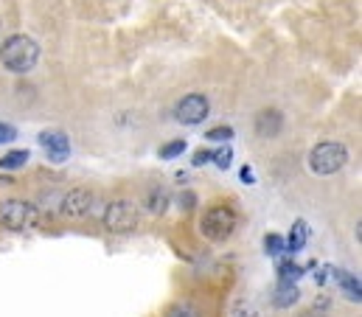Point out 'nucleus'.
Returning <instances> with one entry per match:
<instances>
[{"instance_id": "aec40b11", "label": "nucleus", "mask_w": 362, "mask_h": 317, "mask_svg": "<svg viewBox=\"0 0 362 317\" xmlns=\"http://www.w3.org/2000/svg\"><path fill=\"white\" fill-rule=\"evenodd\" d=\"M14 127L11 124H0V144H8V141H14Z\"/></svg>"}, {"instance_id": "a211bd4d", "label": "nucleus", "mask_w": 362, "mask_h": 317, "mask_svg": "<svg viewBox=\"0 0 362 317\" xmlns=\"http://www.w3.org/2000/svg\"><path fill=\"white\" fill-rule=\"evenodd\" d=\"M182 149H185V141H172V144H166V146L160 149V158H163V160L177 158Z\"/></svg>"}, {"instance_id": "1a4fd4ad", "label": "nucleus", "mask_w": 362, "mask_h": 317, "mask_svg": "<svg viewBox=\"0 0 362 317\" xmlns=\"http://www.w3.org/2000/svg\"><path fill=\"white\" fill-rule=\"evenodd\" d=\"M284 129V115L278 113V110H262L259 115H256V132L262 135V138H272V135H278Z\"/></svg>"}, {"instance_id": "6e6552de", "label": "nucleus", "mask_w": 362, "mask_h": 317, "mask_svg": "<svg viewBox=\"0 0 362 317\" xmlns=\"http://www.w3.org/2000/svg\"><path fill=\"white\" fill-rule=\"evenodd\" d=\"M40 146L48 152V158L57 160V163L71 155V141H68V135H65V132H57V129L42 132V135H40Z\"/></svg>"}, {"instance_id": "9b49d317", "label": "nucleus", "mask_w": 362, "mask_h": 317, "mask_svg": "<svg viewBox=\"0 0 362 317\" xmlns=\"http://www.w3.org/2000/svg\"><path fill=\"white\" fill-rule=\"evenodd\" d=\"M332 278H337L340 287L346 289V295L360 304V278H354V275H349V272H340V270H332Z\"/></svg>"}, {"instance_id": "39448f33", "label": "nucleus", "mask_w": 362, "mask_h": 317, "mask_svg": "<svg viewBox=\"0 0 362 317\" xmlns=\"http://www.w3.org/2000/svg\"><path fill=\"white\" fill-rule=\"evenodd\" d=\"M138 208H135V202H129V200H115V202H110L107 205V211H104V228L110 231V234H118V236H124V234H132L135 228H138Z\"/></svg>"}, {"instance_id": "6ab92c4d", "label": "nucleus", "mask_w": 362, "mask_h": 317, "mask_svg": "<svg viewBox=\"0 0 362 317\" xmlns=\"http://www.w3.org/2000/svg\"><path fill=\"white\" fill-rule=\"evenodd\" d=\"M230 135H233V129H230V127H216V129H211V132H208V138H211V141H228Z\"/></svg>"}, {"instance_id": "f257e3e1", "label": "nucleus", "mask_w": 362, "mask_h": 317, "mask_svg": "<svg viewBox=\"0 0 362 317\" xmlns=\"http://www.w3.org/2000/svg\"><path fill=\"white\" fill-rule=\"evenodd\" d=\"M37 59H40V45L31 37H25V34H14V37H8L0 45V62H3V68L14 71V74L31 71L37 65Z\"/></svg>"}, {"instance_id": "5701e85b", "label": "nucleus", "mask_w": 362, "mask_h": 317, "mask_svg": "<svg viewBox=\"0 0 362 317\" xmlns=\"http://www.w3.org/2000/svg\"><path fill=\"white\" fill-rule=\"evenodd\" d=\"M298 317H326L323 312H317V309H312V312H303V315H298Z\"/></svg>"}, {"instance_id": "423d86ee", "label": "nucleus", "mask_w": 362, "mask_h": 317, "mask_svg": "<svg viewBox=\"0 0 362 317\" xmlns=\"http://www.w3.org/2000/svg\"><path fill=\"white\" fill-rule=\"evenodd\" d=\"M208 98L205 96H199V93H191V96H185L180 104H177V110H175V115H177V121L180 124H199V121H205L208 118Z\"/></svg>"}, {"instance_id": "0eeeda50", "label": "nucleus", "mask_w": 362, "mask_h": 317, "mask_svg": "<svg viewBox=\"0 0 362 317\" xmlns=\"http://www.w3.org/2000/svg\"><path fill=\"white\" fill-rule=\"evenodd\" d=\"M93 208V191L90 188H71L62 197V214L71 219H82L88 217Z\"/></svg>"}, {"instance_id": "4be33fe9", "label": "nucleus", "mask_w": 362, "mask_h": 317, "mask_svg": "<svg viewBox=\"0 0 362 317\" xmlns=\"http://www.w3.org/2000/svg\"><path fill=\"white\" fill-rule=\"evenodd\" d=\"M242 180L253 183V168H250V166H242Z\"/></svg>"}, {"instance_id": "f8f14e48", "label": "nucleus", "mask_w": 362, "mask_h": 317, "mask_svg": "<svg viewBox=\"0 0 362 317\" xmlns=\"http://www.w3.org/2000/svg\"><path fill=\"white\" fill-rule=\"evenodd\" d=\"M272 301H275V306H292V304L298 301V289H295V284H278Z\"/></svg>"}, {"instance_id": "412c9836", "label": "nucleus", "mask_w": 362, "mask_h": 317, "mask_svg": "<svg viewBox=\"0 0 362 317\" xmlns=\"http://www.w3.org/2000/svg\"><path fill=\"white\" fill-rule=\"evenodd\" d=\"M211 160V149H199L197 155H194V166H202V163H208Z\"/></svg>"}, {"instance_id": "ddd939ff", "label": "nucleus", "mask_w": 362, "mask_h": 317, "mask_svg": "<svg viewBox=\"0 0 362 317\" xmlns=\"http://www.w3.org/2000/svg\"><path fill=\"white\" fill-rule=\"evenodd\" d=\"M300 267L295 264V261H286V258H281V264H278V278H281V284H295L298 278H300Z\"/></svg>"}, {"instance_id": "20e7f679", "label": "nucleus", "mask_w": 362, "mask_h": 317, "mask_svg": "<svg viewBox=\"0 0 362 317\" xmlns=\"http://www.w3.org/2000/svg\"><path fill=\"white\" fill-rule=\"evenodd\" d=\"M346 146L343 144H334V141H323L317 144L312 152H309V168L317 174V177H329L334 171H340L346 166Z\"/></svg>"}, {"instance_id": "f3484780", "label": "nucleus", "mask_w": 362, "mask_h": 317, "mask_svg": "<svg viewBox=\"0 0 362 317\" xmlns=\"http://www.w3.org/2000/svg\"><path fill=\"white\" fill-rule=\"evenodd\" d=\"M264 250L270 253V255H281L286 247H284V238L278 236V234H270V236L264 238Z\"/></svg>"}, {"instance_id": "7ed1b4c3", "label": "nucleus", "mask_w": 362, "mask_h": 317, "mask_svg": "<svg viewBox=\"0 0 362 317\" xmlns=\"http://www.w3.org/2000/svg\"><path fill=\"white\" fill-rule=\"evenodd\" d=\"M40 222V211L25 202V200H3L0 202V225L14 231V234H23V231H31L37 228Z\"/></svg>"}, {"instance_id": "9d476101", "label": "nucleus", "mask_w": 362, "mask_h": 317, "mask_svg": "<svg viewBox=\"0 0 362 317\" xmlns=\"http://www.w3.org/2000/svg\"><path fill=\"white\" fill-rule=\"evenodd\" d=\"M306 238H309V228H306V222H303V219H298V222L292 225V231H289L286 241H284V247H286L289 253H298V250H303Z\"/></svg>"}, {"instance_id": "f03ea898", "label": "nucleus", "mask_w": 362, "mask_h": 317, "mask_svg": "<svg viewBox=\"0 0 362 317\" xmlns=\"http://www.w3.org/2000/svg\"><path fill=\"white\" fill-rule=\"evenodd\" d=\"M236 222H239V217H236V211L230 205H214V208H208L202 214L199 231H202V236L211 238V241H225V238L233 236Z\"/></svg>"}, {"instance_id": "2eb2a0df", "label": "nucleus", "mask_w": 362, "mask_h": 317, "mask_svg": "<svg viewBox=\"0 0 362 317\" xmlns=\"http://www.w3.org/2000/svg\"><path fill=\"white\" fill-rule=\"evenodd\" d=\"M25 160H28V152H25V149H20V152H11V155L0 158V168H17V166H23Z\"/></svg>"}, {"instance_id": "dca6fc26", "label": "nucleus", "mask_w": 362, "mask_h": 317, "mask_svg": "<svg viewBox=\"0 0 362 317\" xmlns=\"http://www.w3.org/2000/svg\"><path fill=\"white\" fill-rule=\"evenodd\" d=\"M230 158H233L230 146H222V149H214V152H211V160H214L219 168H228V166H230Z\"/></svg>"}, {"instance_id": "4468645a", "label": "nucleus", "mask_w": 362, "mask_h": 317, "mask_svg": "<svg viewBox=\"0 0 362 317\" xmlns=\"http://www.w3.org/2000/svg\"><path fill=\"white\" fill-rule=\"evenodd\" d=\"M166 317H202V312H199L194 304H188V301H180V304L169 306Z\"/></svg>"}]
</instances>
